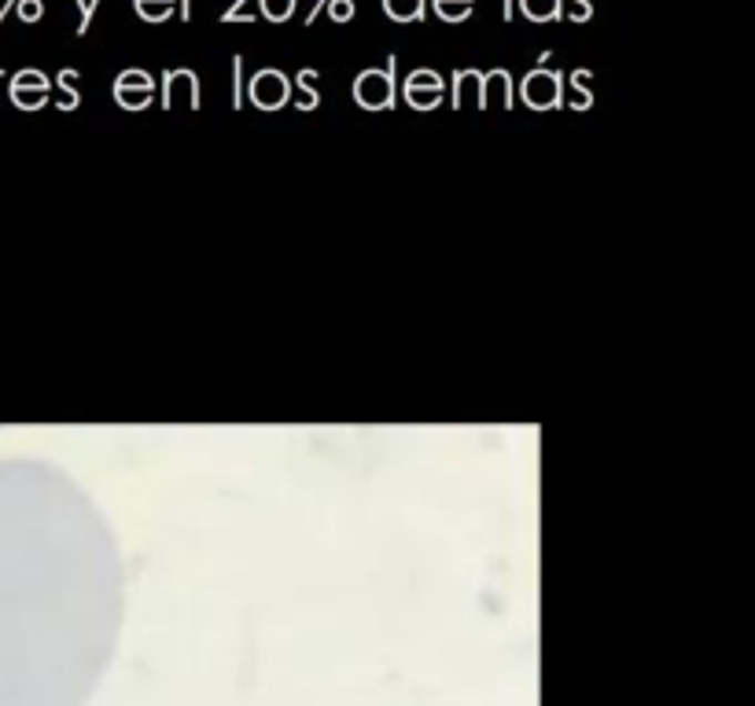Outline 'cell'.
<instances>
[{
	"label": "cell",
	"mask_w": 755,
	"mask_h": 706,
	"mask_svg": "<svg viewBox=\"0 0 755 706\" xmlns=\"http://www.w3.org/2000/svg\"><path fill=\"white\" fill-rule=\"evenodd\" d=\"M354 92H358V100L365 108H391L395 103V60L387 63L384 71H365L358 78V85H354Z\"/></svg>",
	"instance_id": "6da1fadb"
},
{
	"label": "cell",
	"mask_w": 755,
	"mask_h": 706,
	"mask_svg": "<svg viewBox=\"0 0 755 706\" xmlns=\"http://www.w3.org/2000/svg\"><path fill=\"white\" fill-rule=\"evenodd\" d=\"M251 100H255L258 108H280V103L288 100V78L277 71L255 74V81H251Z\"/></svg>",
	"instance_id": "7a4b0ae2"
},
{
	"label": "cell",
	"mask_w": 755,
	"mask_h": 706,
	"mask_svg": "<svg viewBox=\"0 0 755 706\" xmlns=\"http://www.w3.org/2000/svg\"><path fill=\"white\" fill-rule=\"evenodd\" d=\"M114 96H119L125 108H147V100H152V78L144 71H125L119 81H114Z\"/></svg>",
	"instance_id": "3957f363"
},
{
	"label": "cell",
	"mask_w": 755,
	"mask_h": 706,
	"mask_svg": "<svg viewBox=\"0 0 755 706\" xmlns=\"http://www.w3.org/2000/svg\"><path fill=\"white\" fill-rule=\"evenodd\" d=\"M406 96L409 103H417V108H435L442 96V78L435 71H417L406 81Z\"/></svg>",
	"instance_id": "277c9868"
},
{
	"label": "cell",
	"mask_w": 755,
	"mask_h": 706,
	"mask_svg": "<svg viewBox=\"0 0 755 706\" xmlns=\"http://www.w3.org/2000/svg\"><path fill=\"white\" fill-rule=\"evenodd\" d=\"M11 96H16V103H22V108H33V103H41L44 96H49V81H44L41 74H19L16 81H11Z\"/></svg>",
	"instance_id": "5b68a950"
},
{
	"label": "cell",
	"mask_w": 755,
	"mask_h": 706,
	"mask_svg": "<svg viewBox=\"0 0 755 706\" xmlns=\"http://www.w3.org/2000/svg\"><path fill=\"white\" fill-rule=\"evenodd\" d=\"M384 8L395 22H417V19H425L428 0H384Z\"/></svg>",
	"instance_id": "8992f818"
},
{
	"label": "cell",
	"mask_w": 755,
	"mask_h": 706,
	"mask_svg": "<svg viewBox=\"0 0 755 706\" xmlns=\"http://www.w3.org/2000/svg\"><path fill=\"white\" fill-rule=\"evenodd\" d=\"M174 4L177 0H133V8H136V16L147 19V22H163L174 16Z\"/></svg>",
	"instance_id": "52a82bcc"
},
{
	"label": "cell",
	"mask_w": 755,
	"mask_h": 706,
	"mask_svg": "<svg viewBox=\"0 0 755 706\" xmlns=\"http://www.w3.org/2000/svg\"><path fill=\"white\" fill-rule=\"evenodd\" d=\"M435 11L446 19V22H461L472 16V8H476V0H431Z\"/></svg>",
	"instance_id": "ba28073f"
},
{
	"label": "cell",
	"mask_w": 755,
	"mask_h": 706,
	"mask_svg": "<svg viewBox=\"0 0 755 706\" xmlns=\"http://www.w3.org/2000/svg\"><path fill=\"white\" fill-rule=\"evenodd\" d=\"M523 16H531L534 22L560 19V0H520Z\"/></svg>",
	"instance_id": "9c48e42d"
},
{
	"label": "cell",
	"mask_w": 755,
	"mask_h": 706,
	"mask_svg": "<svg viewBox=\"0 0 755 706\" xmlns=\"http://www.w3.org/2000/svg\"><path fill=\"white\" fill-rule=\"evenodd\" d=\"M262 11L269 22H284L295 16V0H262Z\"/></svg>",
	"instance_id": "30bf717a"
},
{
	"label": "cell",
	"mask_w": 755,
	"mask_h": 706,
	"mask_svg": "<svg viewBox=\"0 0 755 706\" xmlns=\"http://www.w3.org/2000/svg\"><path fill=\"white\" fill-rule=\"evenodd\" d=\"M328 16L336 19V22H347V19H354V0H328Z\"/></svg>",
	"instance_id": "8fae6325"
},
{
	"label": "cell",
	"mask_w": 755,
	"mask_h": 706,
	"mask_svg": "<svg viewBox=\"0 0 755 706\" xmlns=\"http://www.w3.org/2000/svg\"><path fill=\"white\" fill-rule=\"evenodd\" d=\"M247 4L251 0H233V4L225 8V22H239V19H255V11H247Z\"/></svg>",
	"instance_id": "7c38bea8"
},
{
	"label": "cell",
	"mask_w": 755,
	"mask_h": 706,
	"mask_svg": "<svg viewBox=\"0 0 755 706\" xmlns=\"http://www.w3.org/2000/svg\"><path fill=\"white\" fill-rule=\"evenodd\" d=\"M78 8H82V19H78V38H82V33H89V22H93L96 0H78Z\"/></svg>",
	"instance_id": "4fadbf2b"
},
{
	"label": "cell",
	"mask_w": 755,
	"mask_h": 706,
	"mask_svg": "<svg viewBox=\"0 0 755 706\" xmlns=\"http://www.w3.org/2000/svg\"><path fill=\"white\" fill-rule=\"evenodd\" d=\"M19 16L27 19V22H33L41 16V0H19Z\"/></svg>",
	"instance_id": "5bb4252c"
},
{
	"label": "cell",
	"mask_w": 755,
	"mask_h": 706,
	"mask_svg": "<svg viewBox=\"0 0 755 706\" xmlns=\"http://www.w3.org/2000/svg\"><path fill=\"white\" fill-rule=\"evenodd\" d=\"M325 4H328V0H317V4H314V11H310V22H314V19H317V11H322V8H325Z\"/></svg>",
	"instance_id": "9a60e30c"
},
{
	"label": "cell",
	"mask_w": 755,
	"mask_h": 706,
	"mask_svg": "<svg viewBox=\"0 0 755 706\" xmlns=\"http://www.w3.org/2000/svg\"><path fill=\"white\" fill-rule=\"evenodd\" d=\"M506 19H512V0H506Z\"/></svg>",
	"instance_id": "2e32d148"
}]
</instances>
